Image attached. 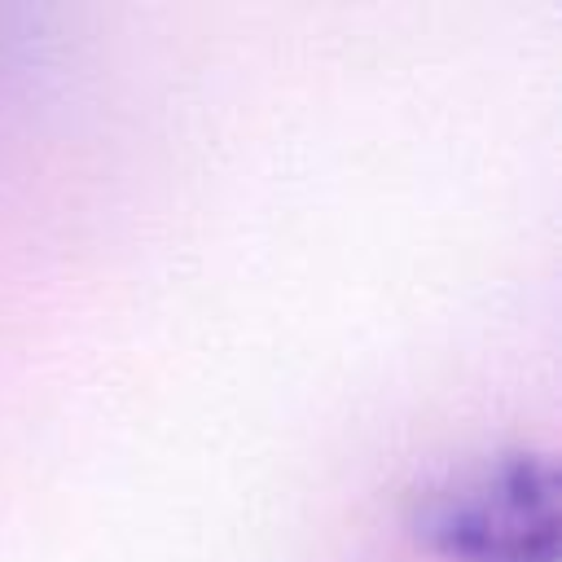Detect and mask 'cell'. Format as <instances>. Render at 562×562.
Wrapping results in <instances>:
<instances>
[{"label":"cell","instance_id":"6da1fadb","mask_svg":"<svg viewBox=\"0 0 562 562\" xmlns=\"http://www.w3.org/2000/svg\"><path fill=\"white\" fill-rule=\"evenodd\" d=\"M531 496L549 492H531L522 474L479 483L461 492V505L443 514V527L483 562H522L531 553V531L549 536V501L531 505Z\"/></svg>","mask_w":562,"mask_h":562}]
</instances>
